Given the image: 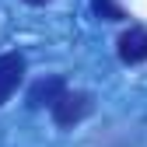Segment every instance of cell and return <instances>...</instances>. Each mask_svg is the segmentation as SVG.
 <instances>
[{
    "label": "cell",
    "instance_id": "cell-1",
    "mask_svg": "<svg viewBox=\"0 0 147 147\" xmlns=\"http://www.w3.org/2000/svg\"><path fill=\"white\" fill-rule=\"evenodd\" d=\"M91 109H95V98L88 95V91H74V88H63L60 98L49 105V116L56 126H63V130H70V126H77L91 116Z\"/></svg>",
    "mask_w": 147,
    "mask_h": 147
},
{
    "label": "cell",
    "instance_id": "cell-2",
    "mask_svg": "<svg viewBox=\"0 0 147 147\" xmlns=\"http://www.w3.org/2000/svg\"><path fill=\"white\" fill-rule=\"evenodd\" d=\"M21 81H25V56L21 53H0V105L11 102Z\"/></svg>",
    "mask_w": 147,
    "mask_h": 147
},
{
    "label": "cell",
    "instance_id": "cell-3",
    "mask_svg": "<svg viewBox=\"0 0 147 147\" xmlns=\"http://www.w3.org/2000/svg\"><path fill=\"white\" fill-rule=\"evenodd\" d=\"M116 53H119V60L126 67H137V63H147V28L133 25V28H126L119 35V42H116Z\"/></svg>",
    "mask_w": 147,
    "mask_h": 147
},
{
    "label": "cell",
    "instance_id": "cell-4",
    "mask_svg": "<svg viewBox=\"0 0 147 147\" xmlns=\"http://www.w3.org/2000/svg\"><path fill=\"white\" fill-rule=\"evenodd\" d=\"M67 88V81L60 77V74H53V77H42V81H35V88L28 91V105L32 109H42V105H53L60 98V91Z\"/></svg>",
    "mask_w": 147,
    "mask_h": 147
},
{
    "label": "cell",
    "instance_id": "cell-5",
    "mask_svg": "<svg viewBox=\"0 0 147 147\" xmlns=\"http://www.w3.org/2000/svg\"><path fill=\"white\" fill-rule=\"evenodd\" d=\"M95 11L102 18H109V21H123V11H119L116 0H95Z\"/></svg>",
    "mask_w": 147,
    "mask_h": 147
},
{
    "label": "cell",
    "instance_id": "cell-6",
    "mask_svg": "<svg viewBox=\"0 0 147 147\" xmlns=\"http://www.w3.org/2000/svg\"><path fill=\"white\" fill-rule=\"evenodd\" d=\"M25 4H32V7H42V4H49V0H25Z\"/></svg>",
    "mask_w": 147,
    "mask_h": 147
}]
</instances>
